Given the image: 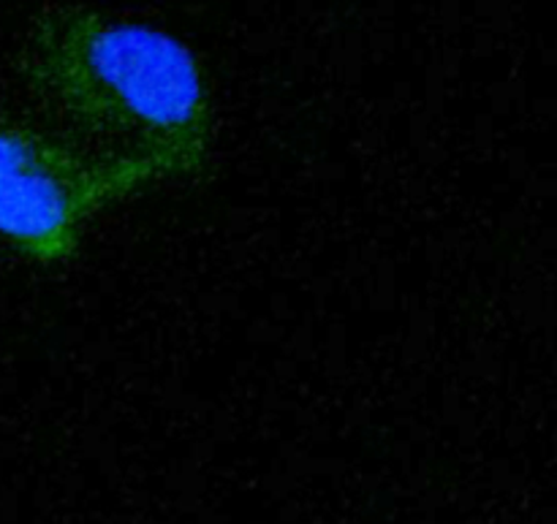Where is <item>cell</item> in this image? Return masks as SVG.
Listing matches in <instances>:
<instances>
[{
  "instance_id": "obj_1",
  "label": "cell",
  "mask_w": 557,
  "mask_h": 524,
  "mask_svg": "<svg viewBox=\"0 0 557 524\" xmlns=\"http://www.w3.org/2000/svg\"><path fill=\"white\" fill-rule=\"evenodd\" d=\"M25 74L82 130L169 177L210 161L215 112L199 60L172 33L92 9H49L33 25Z\"/></svg>"
},
{
  "instance_id": "obj_2",
  "label": "cell",
  "mask_w": 557,
  "mask_h": 524,
  "mask_svg": "<svg viewBox=\"0 0 557 524\" xmlns=\"http://www.w3.org/2000/svg\"><path fill=\"white\" fill-rule=\"evenodd\" d=\"M158 179L161 172L136 155L87 152L27 125H0V239L33 264H63L103 207Z\"/></svg>"
}]
</instances>
